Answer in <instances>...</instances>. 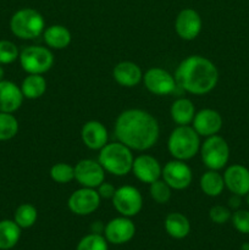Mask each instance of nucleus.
I'll return each instance as SVG.
<instances>
[{"label":"nucleus","instance_id":"18","mask_svg":"<svg viewBox=\"0 0 249 250\" xmlns=\"http://www.w3.org/2000/svg\"><path fill=\"white\" fill-rule=\"evenodd\" d=\"M81 138L87 148L92 150H100L107 144L109 134L106 127L102 122L92 120L83 125L81 129Z\"/></svg>","mask_w":249,"mask_h":250},{"label":"nucleus","instance_id":"3","mask_svg":"<svg viewBox=\"0 0 249 250\" xmlns=\"http://www.w3.org/2000/svg\"><path fill=\"white\" fill-rule=\"evenodd\" d=\"M132 150L121 142H112L100 149L98 161L106 172L114 176H126L132 171L133 165Z\"/></svg>","mask_w":249,"mask_h":250},{"label":"nucleus","instance_id":"23","mask_svg":"<svg viewBox=\"0 0 249 250\" xmlns=\"http://www.w3.org/2000/svg\"><path fill=\"white\" fill-rule=\"evenodd\" d=\"M165 229L172 238L183 239L190 232L189 220L181 212H171L165 219Z\"/></svg>","mask_w":249,"mask_h":250},{"label":"nucleus","instance_id":"27","mask_svg":"<svg viewBox=\"0 0 249 250\" xmlns=\"http://www.w3.org/2000/svg\"><path fill=\"white\" fill-rule=\"evenodd\" d=\"M38 219V211L32 204H21L16 209L14 215V221L19 225L21 229H29L33 226Z\"/></svg>","mask_w":249,"mask_h":250},{"label":"nucleus","instance_id":"30","mask_svg":"<svg viewBox=\"0 0 249 250\" xmlns=\"http://www.w3.org/2000/svg\"><path fill=\"white\" fill-rule=\"evenodd\" d=\"M149 192H150L151 199L158 204H166L170 202L171 195H172V188L167 185L164 180H156L150 183Z\"/></svg>","mask_w":249,"mask_h":250},{"label":"nucleus","instance_id":"40","mask_svg":"<svg viewBox=\"0 0 249 250\" xmlns=\"http://www.w3.org/2000/svg\"><path fill=\"white\" fill-rule=\"evenodd\" d=\"M247 202H248V205H249V193H248V198H247Z\"/></svg>","mask_w":249,"mask_h":250},{"label":"nucleus","instance_id":"26","mask_svg":"<svg viewBox=\"0 0 249 250\" xmlns=\"http://www.w3.org/2000/svg\"><path fill=\"white\" fill-rule=\"evenodd\" d=\"M200 189L208 197H219L225 188L224 176L215 170H209L200 177Z\"/></svg>","mask_w":249,"mask_h":250},{"label":"nucleus","instance_id":"20","mask_svg":"<svg viewBox=\"0 0 249 250\" xmlns=\"http://www.w3.org/2000/svg\"><path fill=\"white\" fill-rule=\"evenodd\" d=\"M112 77L122 87H136L143 80V72L137 63L132 61H121L112 70Z\"/></svg>","mask_w":249,"mask_h":250},{"label":"nucleus","instance_id":"6","mask_svg":"<svg viewBox=\"0 0 249 250\" xmlns=\"http://www.w3.org/2000/svg\"><path fill=\"white\" fill-rule=\"evenodd\" d=\"M200 156L209 170L219 171L226 166L229 159V148L227 142L222 137L214 134L207 137L200 144Z\"/></svg>","mask_w":249,"mask_h":250},{"label":"nucleus","instance_id":"35","mask_svg":"<svg viewBox=\"0 0 249 250\" xmlns=\"http://www.w3.org/2000/svg\"><path fill=\"white\" fill-rule=\"evenodd\" d=\"M97 192L99 193L100 198H104V199H112L115 192H116V188L114 187V185L109 182H103L99 187L97 188Z\"/></svg>","mask_w":249,"mask_h":250},{"label":"nucleus","instance_id":"21","mask_svg":"<svg viewBox=\"0 0 249 250\" xmlns=\"http://www.w3.org/2000/svg\"><path fill=\"white\" fill-rule=\"evenodd\" d=\"M171 119L177 126H187L192 124L195 116L194 104L187 98L175 100L170 107Z\"/></svg>","mask_w":249,"mask_h":250},{"label":"nucleus","instance_id":"28","mask_svg":"<svg viewBox=\"0 0 249 250\" xmlns=\"http://www.w3.org/2000/svg\"><path fill=\"white\" fill-rule=\"evenodd\" d=\"M19 132V121L10 112H0V142L10 141Z\"/></svg>","mask_w":249,"mask_h":250},{"label":"nucleus","instance_id":"32","mask_svg":"<svg viewBox=\"0 0 249 250\" xmlns=\"http://www.w3.org/2000/svg\"><path fill=\"white\" fill-rule=\"evenodd\" d=\"M20 56L16 44L10 41H0V65H9L16 61Z\"/></svg>","mask_w":249,"mask_h":250},{"label":"nucleus","instance_id":"19","mask_svg":"<svg viewBox=\"0 0 249 250\" xmlns=\"http://www.w3.org/2000/svg\"><path fill=\"white\" fill-rule=\"evenodd\" d=\"M23 99L21 87L16 83L5 80L0 81V112L14 114L21 107Z\"/></svg>","mask_w":249,"mask_h":250},{"label":"nucleus","instance_id":"37","mask_svg":"<svg viewBox=\"0 0 249 250\" xmlns=\"http://www.w3.org/2000/svg\"><path fill=\"white\" fill-rule=\"evenodd\" d=\"M228 202H229L228 205L231 208H233V209H237V208L241 205V199H239V195H236V194H233V197L229 198Z\"/></svg>","mask_w":249,"mask_h":250},{"label":"nucleus","instance_id":"11","mask_svg":"<svg viewBox=\"0 0 249 250\" xmlns=\"http://www.w3.org/2000/svg\"><path fill=\"white\" fill-rule=\"evenodd\" d=\"M143 82L146 89L155 95H168L177 88L175 77L161 67L149 68L143 75Z\"/></svg>","mask_w":249,"mask_h":250},{"label":"nucleus","instance_id":"34","mask_svg":"<svg viewBox=\"0 0 249 250\" xmlns=\"http://www.w3.org/2000/svg\"><path fill=\"white\" fill-rule=\"evenodd\" d=\"M231 211L229 209H227L226 207H222V205H215L210 209L209 211V217L212 222L217 225L226 224L229 219H231Z\"/></svg>","mask_w":249,"mask_h":250},{"label":"nucleus","instance_id":"36","mask_svg":"<svg viewBox=\"0 0 249 250\" xmlns=\"http://www.w3.org/2000/svg\"><path fill=\"white\" fill-rule=\"evenodd\" d=\"M104 229H105V226H103L102 222L97 221L92 225V233L102 234V232H104Z\"/></svg>","mask_w":249,"mask_h":250},{"label":"nucleus","instance_id":"12","mask_svg":"<svg viewBox=\"0 0 249 250\" xmlns=\"http://www.w3.org/2000/svg\"><path fill=\"white\" fill-rule=\"evenodd\" d=\"M163 180L175 190L186 189L190 186L193 172L189 166L182 160H171L163 167Z\"/></svg>","mask_w":249,"mask_h":250},{"label":"nucleus","instance_id":"8","mask_svg":"<svg viewBox=\"0 0 249 250\" xmlns=\"http://www.w3.org/2000/svg\"><path fill=\"white\" fill-rule=\"evenodd\" d=\"M111 200L114 208L121 216H136L143 208V197L133 186H122L116 188Z\"/></svg>","mask_w":249,"mask_h":250},{"label":"nucleus","instance_id":"22","mask_svg":"<svg viewBox=\"0 0 249 250\" xmlns=\"http://www.w3.org/2000/svg\"><path fill=\"white\" fill-rule=\"evenodd\" d=\"M43 37L46 45L51 49H56V50L67 48L71 43V39H72L71 32L61 24L49 26L48 28L44 29Z\"/></svg>","mask_w":249,"mask_h":250},{"label":"nucleus","instance_id":"25","mask_svg":"<svg viewBox=\"0 0 249 250\" xmlns=\"http://www.w3.org/2000/svg\"><path fill=\"white\" fill-rule=\"evenodd\" d=\"M21 227L12 220L0 221V250L12 249L20 241Z\"/></svg>","mask_w":249,"mask_h":250},{"label":"nucleus","instance_id":"2","mask_svg":"<svg viewBox=\"0 0 249 250\" xmlns=\"http://www.w3.org/2000/svg\"><path fill=\"white\" fill-rule=\"evenodd\" d=\"M177 87L194 95L211 92L219 81V71L215 63L202 55H190L181 61L175 72Z\"/></svg>","mask_w":249,"mask_h":250},{"label":"nucleus","instance_id":"13","mask_svg":"<svg viewBox=\"0 0 249 250\" xmlns=\"http://www.w3.org/2000/svg\"><path fill=\"white\" fill-rule=\"evenodd\" d=\"M136 234V226L129 217L121 216L110 220L104 229V237L111 244H124Z\"/></svg>","mask_w":249,"mask_h":250},{"label":"nucleus","instance_id":"9","mask_svg":"<svg viewBox=\"0 0 249 250\" xmlns=\"http://www.w3.org/2000/svg\"><path fill=\"white\" fill-rule=\"evenodd\" d=\"M99 193L94 188L82 187L75 190L68 198V209L78 216H87L93 214L100 205Z\"/></svg>","mask_w":249,"mask_h":250},{"label":"nucleus","instance_id":"15","mask_svg":"<svg viewBox=\"0 0 249 250\" xmlns=\"http://www.w3.org/2000/svg\"><path fill=\"white\" fill-rule=\"evenodd\" d=\"M131 172H133L138 181L150 185L161 177L163 167L154 156L143 154L134 158Z\"/></svg>","mask_w":249,"mask_h":250},{"label":"nucleus","instance_id":"4","mask_svg":"<svg viewBox=\"0 0 249 250\" xmlns=\"http://www.w3.org/2000/svg\"><path fill=\"white\" fill-rule=\"evenodd\" d=\"M168 153L176 160H189L200 150V136L192 126H177L167 141Z\"/></svg>","mask_w":249,"mask_h":250},{"label":"nucleus","instance_id":"14","mask_svg":"<svg viewBox=\"0 0 249 250\" xmlns=\"http://www.w3.org/2000/svg\"><path fill=\"white\" fill-rule=\"evenodd\" d=\"M202 17L193 9H183L176 17V33L183 41H193L197 38L202 31Z\"/></svg>","mask_w":249,"mask_h":250},{"label":"nucleus","instance_id":"33","mask_svg":"<svg viewBox=\"0 0 249 250\" xmlns=\"http://www.w3.org/2000/svg\"><path fill=\"white\" fill-rule=\"evenodd\" d=\"M234 229L243 234H249V211L248 210H237L231 216Z\"/></svg>","mask_w":249,"mask_h":250},{"label":"nucleus","instance_id":"38","mask_svg":"<svg viewBox=\"0 0 249 250\" xmlns=\"http://www.w3.org/2000/svg\"><path fill=\"white\" fill-rule=\"evenodd\" d=\"M4 68H2V65H0V81L4 80Z\"/></svg>","mask_w":249,"mask_h":250},{"label":"nucleus","instance_id":"29","mask_svg":"<svg viewBox=\"0 0 249 250\" xmlns=\"http://www.w3.org/2000/svg\"><path fill=\"white\" fill-rule=\"evenodd\" d=\"M50 177L59 185H66L75 180V166L66 163H58L51 166Z\"/></svg>","mask_w":249,"mask_h":250},{"label":"nucleus","instance_id":"31","mask_svg":"<svg viewBox=\"0 0 249 250\" xmlns=\"http://www.w3.org/2000/svg\"><path fill=\"white\" fill-rule=\"evenodd\" d=\"M107 241L104 236L89 233L83 237L77 244L76 250H107Z\"/></svg>","mask_w":249,"mask_h":250},{"label":"nucleus","instance_id":"7","mask_svg":"<svg viewBox=\"0 0 249 250\" xmlns=\"http://www.w3.org/2000/svg\"><path fill=\"white\" fill-rule=\"evenodd\" d=\"M20 63L27 73L43 75L54 65V55L50 49L41 45L26 46L20 53Z\"/></svg>","mask_w":249,"mask_h":250},{"label":"nucleus","instance_id":"1","mask_svg":"<svg viewBox=\"0 0 249 250\" xmlns=\"http://www.w3.org/2000/svg\"><path fill=\"white\" fill-rule=\"evenodd\" d=\"M117 141L131 150L153 148L160 136V127L153 115L142 109H128L117 116L114 127Z\"/></svg>","mask_w":249,"mask_h":250},{"label":"nucleus","instance_id":"16","mask_svg":"<svg viewBox=\"0 0 249 250\" xmlns=\"http://www.w3.org/2000/svg\"><path fill=\"white\" fill-rule=\"evenodd\" d=\"M193 128L200 137H210L217 134L222 127V117L216 110L203 109L195 112L192 121Z\"/></svg>","mask_w":249,"mask_h":250},{"label":"nucleus","instance_id":"5","mask_svg":"<svg viewBox=\"0 0 249 250\" xmlns=\"http://www.w3.org/2000/svg\"><path fill=\"white\" fill-rule=\"evenodd\" d=\"M10 29L12 34L20 39H36L45 29L43 16L37 10L24 7L12 15L10 20Z\"/></svg>","mask_w":249,"mask_h":250},{"label":"nucleus","instance_id":"17","mask_svg":"<svg viewBox=\"0 0 249 250\" xmlns=\"http://www.w3.org/2000/svg\"><path fill=\"white\" fill-rule=\"evenodd\" d=\"M225 187L233 194L247 195L249 193V170L244 166L231 165L224 173Z\"/></svg>","mask_w":249,"mask_h":250},{"label":"nucleus","instance_id":"39","mask_svg":"<svg viewBox=\"0 0 249 250\" xmlns=\"http://www.w3.org/2000/svg\"><path fill=\"white\" fill-rule=\"evenodd\" d=\"M242 250H249V243H244L242 246Z\"/></svg>","mask_w":249,"mask_h":250},{"label":"nucleus","instance_id":"10","mask_svg":"<svg viewBox=\"0 0 249 250\" xmlns=\"http://www.w3.org/2000/svg\"><path fill=\"white\" fill-rule=\"evenodd\" d=\"M105 172L99 161L92 159L80 160L75 166V180L82 187L97 189L105 181Z\"/></svg>","mask_w":249,"mask_h":250},{"label":"nucleus","instance_id":"24","mask_svg":"<svg viewBox=\"0 0 249 250\" xmlns=\"http://www.w3.org/2000/svg\"><path fill=\"white\" fill-rule=\"evenodd\" d=\"M22 94L27 99H38L43 97L46 92V80L43 75H36V73H29L26 76L21 84Z\"/></svg>","mask_w":249,"mask_h":250}]
</instances>
